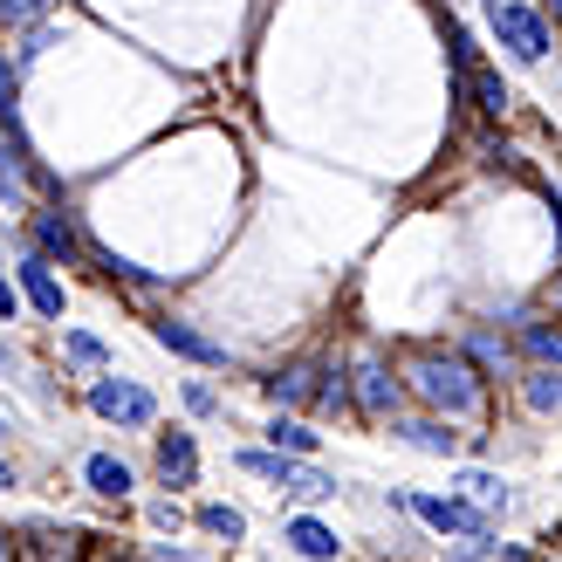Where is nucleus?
Listing matches in <instances>:
<instances>
[{"label": "nucleus", "instance_id": "nucleus-35", "mask_svg": "<svg viewBox=\"0 0 562 562\" xmlns=\"http://www.w3.org/2000/svg\"><path fill=\"white\" fill-rule=\"evenodd\" d=\"M487 8H501V0H487Z\"/></svg>", "mask_w": 562, "mask_h": 562}, {"label": "nucleus", "instance_id": "nucleus-30", "mask_svg": "<svg viewBox=\"0 0 562 562\" xmlns=\"http://www.w3.org/2000/svg\"><path fill=\"white\" fill-rule=\"evenodd\" d=\"M0 562H14V542H8V536H0Z\"/></svg>", "mask_w": 562, "mask_h": 562}, {"label": "nucleus", "instance_id": "nucleus-18", "mask_svg": "<svg viewBox=\"0 0 562 562\" xmlns=\"http://www.w3.org/2000/svg\"><path fill=\"white\" fill-rule=\"evenodd\" d=\"M90 261H97L110 281H131V289H158V281H151L145 268H137V261H124V255H110V247H90Z\"/></svg>", "mask_w": 562, "mask_h": 562}, {"label": "nucleus", "instance_id": "nucleus-5", "mask_svg": "<svg viewBox=\"0 0 562 562\" xmlns=\"http://www.w3.org/2000/svg\"><path fill=\"white\" fill-rule=\"evenodd\" d=\"M405 508H412L418 521H432L439 536H446V528H460V536H473V528H487V515L473 508V501H453V494H418V501H405Z\"/></svg>", "mask_w": 562, "mask_h": 562}, {"label": "nucleus", "instance_id": "nucleus-33", "mask_svg": "<svg viewBox=\"0 0 562 562\" xmlns=\"http://www.w3.org/2000/svg\"><path fill=\"white\" fill-rule=\"evenodd\" d=\"M0 371H8V344H0Z\"/></svg>", "mask_w": 562, "mask_h": 562}, {"label": "nucleus", "instance_id": "nucleus-14", "mask_svg": "<svg viewBox=\"0 0 562 562\" xmlns=\"http://www.w3.org/2000/svg\"><path fill=\"white\" fill-rule=\"evenodd\" d=\"M82 473H90V487L110 494V501H124V494H131V467H124V460H110V453H90V467H82Z\"/></svg>", "mask_w": 562, "mask_h": 562}, {"label": "nucleus", "instance_id": "nucleus-11", "mask_svg": "<svg viewBox=\"0 0 562 562\" xmlns=\"http://www.w3.org/2000/svg\"><path fill=\"white\" fill-rule=\"evenodd\" d=\"M316 371H323V363H289V371H274V378H268V398H274V405L316 398Z\"/></svg>", "mask_w": 562, "mask_h": 562}, {"label": "nucleus", "instance_id": "nucleus-2", "mask_svg": "<svg viewBox=\"0 0 562 562\" xmlns=\"http://www.w3.org/2000/svg\"><path fill=\"white\" fill-rule=\"evenodd\" d=\"M487 14H494V35L508 42L515 63H542V55H549V21H542L536 8H515V0H501V8H487Z\"/></svg>", "mask_w": 562, "mask_h": 562}, {"label": "nucleus", "instance_id": "nucleus-34", "mask_svg": "<svg viewBox=\"0 0 562 562\" xmlns=\"http://www.w3.org/2000/svg\"><path fill=\"white\" fill-rule=\"evenodd\" d=\"M555 227H562V206H555Z\"/></svg>", "mask_w": 562, "mask_h": 562}, {"label": "nucleus", "instance_id": "nucleus-8", "mask_svg": "<svg viewBox=\"0 0 562 562\" xmlns=\"http://www.w3.org/2000/svg\"><path fill=\"white\" fill-rule=\"evenodd\" d=\"M192 473H200L192 439H186V432H165V439H158V481H165V487H192Z\"/></svg>", "mask_w": 562, "mask_h": 562}, {"label": "nucleus", "instance_id": "nucleus-20", "mask_svg": "<svg viewBox=\"0 0 562 562\" xmlns=\"http://www.w3.org/2000/svg\"><path fill=\"white\" fill-rule=\"evenodd\" d=\"M200 528H206V536H220V542H240L247 536L240 508H220V501H213V508H200Z\"/></svg>", "mask_w": 562, "mask_h": 562}, {"label": "nucleus", "instance_id": "nucleus-22", "mask_svg": "<svg viewBox=\"0 0 562 562\" xmlns=\"http://www.w3.org/2000/svg\"><path fill=\"white\" fill-rule=\"evenodd\" d=\"M473 103H481L487 117H501V110H508V82H501L494 69H473Z\"/></svg>", "mask_w": 562, "mask_h": 562}, {"label": "nucleus", "instance_id": "nucleus-26", "mask_svg": "<svg viewBox=\"0 0 562 562\" xmlns=\"http://www.w3.org/2000/svg\"><path fill=\"white\" fill-rule=\"evenodd\" d=\"M186 405H192V412H213L220 398H213V391H206V384H186Z\"/></svg>", "mask_w": 562, "mask_h": 562}, {"label": "nucleus", "instance_id": "nucleus-28", "mask_svg": "<svg viewBox=\"0 0 562 562\" xmlns=\"http://www.w3.org/2000/svg\"><path fill=\"white\" fill-rule=\"evenodd\" d=\"M549 308H555V316H562V281H549Z\"/></svg>", "mask_w": 562, "mask_h": 562}, {"label": "nucleus", "instance_id": "nucleus-7", "mask_svg": "<svg viewBox=\"0 0 562 562\" xmlns=\"http://www.w3.org/2000/svg\"><path fill=\"white\" fill-rule=\"evenodd\" d=\"M151 336H158L165 350L192 357V363H227V344H213V336H200L192 323H172V316H165V323H151Z\"/></svg>", "mask_w": 562, "mask_h": 562}, {"label": "nucleus", "instance_id": "nucleus-29", "mask_svg": "<svg viewBox=\"0 0 562 562\" xmlns=\"http://www.w3.org/2000/svg\"><path fill=\"white\" fill-rule=\"evenodd\" d=\"M501 562H536V555H521V549H501Z\"/></svg>", "mask_w": 562, "mask_h": 562}, {"label": "nucleus", "instance_id": "nucleus-36", "mask_svg": "<svg viewBox=\"0 0 562 562\" xmlns=\"http://www.w3.org/2000/svg\"><path fill=\"white\" fill-rule=\"evenodd\" d=\"M0 432H8V426H0Z\"/></svg>", "mask_w": 562, "mask_h": 562}, {"label": "nucleus", "instance_id": "nucleus-3", "mask_svg": "<svg viewBox=\"0 0 562 562\" xmlns=\"http://www.w3.org/2000/svg\"><path fill=\"white\" fill-rule=\"evenodd\" d=\"M350 398H357L363 418H391V412H398V398H405V384L391 378L378 357H357V371H350Z\"/></svg>", "mask_w": 562, "mask_h": 562}, {"label": "nucleus", "instance_id": "nucleus-24", "mask_svg": "<svg viewBox=\"0 0 562 562\" xmlns=\"http://www.w3.org/2000/svg\"><path fill=\"white\" fill-rule=\"evenodd\" d=\"M48 14V0H0V21H8V27H35Z\"/></svg>", "mask_w": 562, "mask_h": 562}, {"label": "nucleus", "instance_id": "nucleus-13", "mask_svg": "<svg viewBox=\"0 0 562 562\" xmlns=\"http://www.w3.org/2000/svg\"><path fill=\"white\" fill-rule=\"evenodd\" d=\"M453 487H460V501H473L481 515H508V487H501L494 473H460Z\"/></svg>", "mask_w": 562, "mask_h": 562}, {"label": "nucleus", "instance_id": "nucleus-10", "mask_svg": "<svg viewBox=\"0 0 562 562\" xmlns=\"http://www.w3.org/2000/svg\"><path fill=\"white\" fill-rule=\"evenodd\" d=\"M398 439L412 446V453H439V460L460 453V432H446L439 418H412V426H398Z\"/></svg>", "mask_w": 562, "mask_h": 562}, {"label": "nucleus", "instance_id": "nucleus-19", "mask_svg": "<svg viewBox=\"0 0 562 562\" xmlns=\"http://www.w3.org/2000/svg\"><path fill=\"white\" fill-rule=\"evenodd\" d=\"M467 363H473V371H508V344H501V336H473V344H467Z\"/></svg>", "mask_w": 562, "mask_h": 562}, {"label": "nucleus", "instance_id": "nucleus-15", "mask_svg": "<svg viewBox=\"0 0 562 562\" xmlns=\"http://www.w3.org/2000/svg\"><path fill=\"white\" fill-rule=\"evenodd\" d=\"M521 398L536 405V412H562V378H555V363H536V371H528Z\"/></svg>", "mask_w": 562, "mask_h": 562}, {"label": "nucleus", "instance_id": "nucleus-27", "mask_svg": "<svg viewBox=\"0 0 562 562\" xmlns=\"http://www.w3.org/2000/svg\"><path fill=\"white\" fill-rule=\"evenodd\" d=\"M14 308H21V295H14V281H8V274H0V316H8V323H14Z\"/></svg>", "mask_w": 562, "mask_h": 562}, {"label": "nucleus", "instance_id": "nucleus-21", "mask_svg": "<svg viewBox=\"0 0 562 562\" xmlns=\"http://www.w3.org/2000/svg\"><path fill=\"white\" fill-rule=\"evenodd\" d=\"M0 200H8V206H27V186H21V151H8V137H0Z\"/></svg>", "mask_w": 562, "mask_h": 562}, {"label": "nucleus", "instance_id": "nucleus-16", "mask_svg": "<svg viewBox=\"0 0 562 562\" xmlns=\"http://www.w3.org/2000/svg\"><path fill=\"white\" fill-rule=\"evenodd\" d=\"M268 446H274V453H295V460H308V453H316V432H308L302 418H274V426H268Z\"/></svg>", "mask_w": 562, "mask_h": 562}, {"label": "nucleus", "instance_id": "nucleus-23", "mask_svg": "<svg viewBox=\"0 0 562 562\" xmlns=\"http://www.w3.org/2000/svg\"><path fill=\"white\" fill-rule=\"evenodd\" d=\"M316 405H323V412L350 405V378H344V371H316Z\"/></svg>", "mask_w": 562, "mask_h": 562}, {"label": "nucleus", "instance_id": "nucleus-25", "mask_svg": "<svg viewBox=\"0 0 562 562\" xmlns=\"http://www.w3.org/2000/svg\"><path fill=\"white\" fill-rule=\"evenodd\" d=\"M69 357H76V363H90V371H97V363H103V344H97L90 329H76V336H69Z\"/></svg>", "mask_w": 562, "mask_h": 562}, {"label": "nucleus", "instance_id": "nucleus-32", "mask_svg": "<svg viewBox=\"0 0 562 562\" xmlns=\"http://www.w3.org/2000/svg\"><path fill=\"white\" fill-rule=\"evenodd\" d=\"M549 14H555V21H562V0H549Z\"/></svg>", "mask_w": 562, "mask_h": 562}, {"label": "nucleus", "instance_id": "nucleus-1", "mask_svg": "<svg viewBox=\"0 0 562 562\" xmlns=\"http://www.w3.org/2000/svg\"><path fill=\"white\" fill-rule=\"evenodd\" d=\"M405 378H412V391H418L426 405L453 412V418L481 412V371H473L467 357H453V350H418Z\"/></svg>", "mask_w": 562, "mask_h": 562}, {"label": "nucleus", "instance_id": "nucleus-4", "mask_svg": "<svg viewBox=\"0 0 562 562\" xmlns=\"http://www.w3.org/2000/svg\"><path fill=\"white\" fill-rule=\"evenodd\" d=\"M90 412L117 418V426H145V418H151V391H137L124 378H97L90 384Z\"/></svg>", "mask_w": 562, "mask_h": 562}, {"label": "nucleus", "instance_id": "nucleus-12", "mask_svg": "<svg viewBox=\"0 0 562 562\" xmlns=\"http://www.w3.org/2000/svg\"><path fill=\"white\" fill-rule=\"evenodd\" d=\"M289 549L308 555V562H329V555H336V536H329L316 515H295V521H289Z\"/></svg>", "mask_w": 562, "mask_h": 562}, {"label": "nucleus", "instance_id": "nucleus-9", "mask_svg": "<svg viewBox=\"0 0 562 562\" xmlns=\"http://www.w3.org/2000/svg\"><path fill=\"white\" fill-rule=\"evenodd\" d=\"M21 295L35 302L42 316H63V281L48 274V261H42V255H27V261H21Z\"/></svg>", "mask_w": 562, "mask_h": 562}, {"label": "nucleus", "instance_id": "nucleus-17", "mask_svg": "<svg viewBox=\"0 0 562 562\" xmlns=\"http://www.w3.org/2000/svg\"><path fill=\"white\" fill-rule=\"evenodd\" d=\"M521 350L536 357V363H562V329H549V323H521Z\"/></svg>", "mask_w": 562, "mask_h": 562}, {"label": "nucleus", "instance_id": "nucleus-6", "mask_svg": "<svg viewBox=\"0 0 562 562\" xmlns=\"http://www.w3.org/2000/svg\"><path fill=\"white\" fill-rule=\"evenodd\" d=\"M35 247L42 261H90V240L69 227V213H35Z\"/></svg>", "mask_w": 562, "mask_h": 562}, {"label": "nucleus", "instance_id": "nucleus-31", "mask_svg": "<svg viewBox=\"0 0 562 562\" xmlns=\"http://www.w3.org/2000/svg\"><path fill=\"white\" fill-rule=\"evenodd\" d=\"M0 487H14V473H8V460H0Z\"/></svg>", "mask_w": 562, "mask_h": 562}]
</instances>
